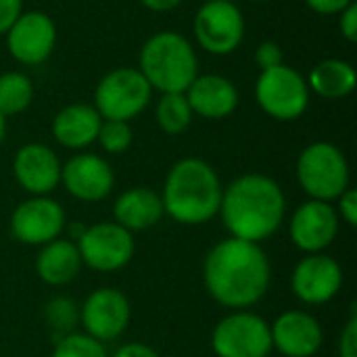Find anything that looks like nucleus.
Listing matches in <instances>:
<instances>
[{
  "label": "nucleus",
  "instance_id": "1",
  "mask_svg": "<svg viewBox=\"0 0 357 357\" xmlns=\"http://www.w3.org/2000/svg\"><path fill=\"white\" fill-rule=\"evenodd\" d=\"M203 282L209 297L232 312L249 310L264 299L272 282V266L257 243L224 238L203 261Z\"/></svg>",
  "mask_w": 357,
  "mask_h": 357
},
{
  "label": "nucleus",
  "instance_id": "2",
  "mask_svg": "<svg viewBox=\"0 0 357 357\" xmlns=\"http://www.w3.org/2000/svg\"><path fill=\"white\" fill-rule=\"evenodd\" d=\"M220 215L232 238L259 245L282 226L287 199L274 178L251 172L224 188Z\"/></svg>",
  "mask_w": 357,
  "mask_h": 357
},
{
  "label": "nucleus",
  "instance_id": "3",
  "mask_svg": "<svg viewBox=\"0 0 357 357\" xmlns=\"http://www.w3.org/2000/svg\"><path fill=\"white\" fill-rule=\"evenodd\" d=\"M222 180L213 165L201 157L176 161L163 182V211L178 224L201 226L220 213Z\"/></svg>",
  "mask_w": 357,
  "mask_h": 357
},
{
  "label": "nucleus",
  "instance_id": "4",
  "mask_svg": "<svg viewBox=\"0 0 357 357\" xmlns=\"http://www.w3.org/2000/svg\"><path fill=\"white\" fill-rule=\"evenodd\" d=\"M138 71L144 75L153 92H186L199 75V56L184 33L163 29L142 44Z\"/></svg>",
  "mask_w": 357,
  "mask_h": 357
},
{
  "label": "nucleus",
  "instance_id": "5",
  "mask_svg": "<svg viewBox=\"0 0 357 357\" xmlns=\"http://www.w3.org/2000/svg\"><path fill=\"white\" fill-rule=\"evenodd\" d=\"M297 182L314 201H337L349 188L347 157L333 142H312L297 157Z\"/></svg>",
  "mask_w": 357,
  "mask_h": 357
},
{
  "label": "nucleus",
  "instance_id": "6",
  "mask_svg": "<svg viewBox=\"0 0 357 357\" xmlns=\"http://www.w3.org/2000/svg\"><path fill=\"white\" fill-rule=\"evenodd\" d=\"M153 88L138 67H117L105 73L94 90V109L102 119L132 121L151 102Z\"/></svg>",
  "mask_w": 357,
  "mask_h": 357
},
{
  "label": "nucleus",
  "instance_id": "7",
  "mask_svg": "<svg viewBox=\"0 0 357 357\" xmlns=\"http://www.w3.org/2000/svg\"><path fill=\"white\" fill-rule=\"evenodd\" d=\"M310 88L305 77L291 65H278L259 71L255 82V100L259 109L276 121H295L310 107Z\"/></svg>",
  "mask_w": 357,
  "mask_h": 357
},
{
  "label": "nucleus",
  "instance_id": "8",
  "mask_svg": "<svg viewBox=\"0 0 357 357\" xmlns=\"http://www.w3.org/2000/svg\"><path fill=\"white\" fill-rule=\"evenodd\" d=\"M192 31L207 54L228 56L245 40V15L234 0H205L195 15Z\"/></svg>",
  "mask_w": 357,
  "mask_h": 357
},
{
  "label": "nucleus",
  "instance_id": "9",
  "mask_svg": "<svg viewBox=\"0 0 357 357\" xmlns=\"http://www.w3.org/2000/svg\"><path fill=\"white\" fill-rule=\"evenodd\" d=\"M211 349L218 357H268L272 351L270 324L249 310L232 312L215 324Z\"/></svg>",
  "mask_w": 357,
  "mask_h": 357
},
{
  "label": "nucleus",
  "instance_id": "10",
  "mask_svg": "<svg viewBox=\"0 0 357 357\" xmlns=\"http://www.w3.org/2000/svg\"><path fill=\"white\" fill-rule=\"evenodd\" d=\"M82 264L96 272H117L126 268L136 251L130 230L115 222H98L86 226L84 234L75 241Z\"/></svg>",
  "mask_w": 357,
  "mask_h": 357
},
{
  "label": "nucleus",
  "instance_id": "11",
  "mask_svg": "<svg viewBox=\"0 0 357 357\" xmlns=\"http://www.w3.org/2000/svg\"><path fill=\"white\" fill-rule=\"evenodd\" d=\"M4 36L10 56L27 67L46 63L56 46V25L44 10H23Z\"/></svg>",
  "mask_w": 357,
  "mask_h": 357
},
{
  "label": "nucleus",
  "instance_id": "12",
  "mask_svg": "<svg viewBox=\"0 0 357 357\" xmlns=\"http://www.w3.org/2000/svg\"><path fill=\"white\" fill-rule=\"evenodd\" d=\"M132 318V307L128 297L113 287H100L92 291L79 312V322L84 333L100 343L119 339Z\"/></svg>",
  "mask_w": 357,
  "mask_h": 357
},
{
  "label": "nucleus",
  "instance_id": "13",
  "mask_svg": "<svg viewBox=\"0 0 357 357\" xmlns=\"http://www.w3.org/2000/svg\"><path fill=\"white\" fill-rule=\"evenodd\" d=\"M65 209L50 197H31L19 203L10 215V234L15 241L42 247L65 230Z\"/></svg>",
  "mask_w": 357,
  "mask_h": 357
},
{
  "label": "nucleus",
  "instance_id": "14",
  "mask_svg": "<svg viewBox=\"0 0 357 357\" xmlns=\"http://www.w3.org/2000/svg\"><path fill=\"white\" fill-rule=\"evenodd\" d=\"M343 287V268L324 253L305 255L291 274V289L305 305H324L333 301Z\"/></svg>",
  "mask_w": 357,
  "mask_h": 357
},
{
  "label": "nucleus",
  "instance_id": "15",
  "mask_svg": "<svg viewBox=\"0 0 357 357\" xmlns=\"http://www.w3.org/2000/svg\"><path fill=\"white\" fill-rule=\"evenodd\" d=\"M289 234L293 245L305 255L322 253L328 249L339 234V215L331 203L324 201H305L301 203L291 218Z\"/></svg>",
  "mask_w": 357,
  "mask_h": 357
},
{
  "label": "nucleus",
  "instance_id": "16",
  "mask_svg": "<svg viewBox=\"0 0 357 357\" xmlns=\"http://www.w3.org/2000/svg\"><path fill=\"white\" fill-rule=\"evenodd\" d=\"M61 184L65 190L84 203L107 199L115 186V174L107 159L94 153H77L61 167Z\"/></svg>",
  "mask_w": 357,
  "mask_h": 357
},
{
  "label": "nucleus",
  "instance_id": "17",
  "mask_svg": "<svg viewBox=\"0 0 357 357\" xmlns=\"http://www.w3.org/2000/svg\"><path fill=\"white\" fill-rule=\"evenodd\" d=\"M61 167L56 153L40 142L23 144L13 157V176L31 197H48L61 184Z\"/></svg>",
  "mask_w": 357,
  "mask_h": 357
},
{
  "label": "nucleus",
  "instance_id": "18",
  "mask_svg": "<svg viewBox=\"0 0 357 357\" xmlns=\"http://www.w3.org/2000/svg\"><path fill=\"white\" fill-rule=\"evenodd\" d=\"M270 333L272 349H278V354L284 357H314L324 343L320 322L301 310L280 314L274 324H270Z\"/></svg>",
  "mask_w": 357,
  "mask_h": 357
},
{
  "label": "nucleus",
  "instance_id": "19",
  "mask_svg": "<svg viewBox=\"0 0 357 357\" xmlns=\"http://www.w3.org/2000/svg\"><path fill=\"white\" fill-rule=\"evenodd\" d=\"M192 115L203 119H226L238 107V90L234 82L220 73H199L184 92Z\"/></svg>",
  "mask_w": 357,
  "mask_h": 357
},
{
  "label": "nucleus",
  "instance_id": "20",
  "mask_svg": "<svg viewBox=\"0 0 357 357\" xmlns=\"http://www.w3.org/2000/svg\"><path fill=\"white\" fill-rule=\"evenodd\" d=\"M102 117L88 102H73L63 107L52 119V136L54 140L71 151H82L96 142Z\"/></svg>",
  "mask_w": 357,
  "mask_h": 357
},
{
  "label": "nucleus",
  "instance_id": "21",
  "mask_svg": "<svg viewBox=\"0 0 357 357\" xmlns=\"http://www.w3.org/2000/svg\"><path fill=\"white\" fill-rule=\"evenodd\" d=\"M115 224L130 232H142L161 222L165 215L161 195L149 186H134L123 190L113 205Z\"/></svg>",
  "mask_w": 357,
  "mask_h": 357
},
{
  "label": "nucleus",
  "instance_id": "22",
  "mask_svg": "<svg viewBox=\"0 0 357 357\" xmlns=\"http://www.w3.org/2000/svg\"><path fill=\"white\" fill-rule=\"evenodd\" d=\"M82 257L73 241L54 238L42 245L36 257V274L48 287L69 284L82 270Z\"/></svg>",
  "mask_w": 357,
  "mask_h": 357
},
{
  "label": "nucleus",
  "instance_id": "23",
  "mask_svg": "<svg viewBox=\"0 0 357 357\" xmlns=\"http://www.w3.org/2000/svg\"><path fill=\"white\" fill-rule=\"evenodd\" d=\"M305 82L310 92L316 96L326 100H341L356 90V67L345 59H324L312 67Z\"/></svg>",
  "mask_w": 357,
  "mask_h": 357
},
{
  "label": "nucleus",
  "instance_id": "24",
  "mask_svg": "<svg viewBox=\"0 0 357 357\" xmlns=\"http://www.w3.org/2000/svg\"><path fill=\"white\" fill-rule=\"evenodd\" d=\"M192 117L195 115H192V109H190L184 92H169V94L159 96L157 109H155V119H157V126L167 136L184 134L190 128Z\"/></svg>",
  "mask_w": 357,
  "mask_h": 357
},
{
  "label": "nucleus",
  "instance_id": "25",
  "mask_svg": "<svg viewBox=\"0 0 357 357\" xmlns=\"http://www.w3.org/2000/svg\"><path fill=\"white\" fill-rule=\"evenodd\" d=\"M33 100V84L23 71L0 73V115L10 117L23 113Z\"/></svg>",
  "mask_w": 357,
  "mask_h": 357
},
{
  "label": "nucleus",
  "instance_id": "26",
  "mask_svg": "<svg viewBox=\"0 0 357 357\" xmlns=\"http://www.w3.org/2000/svg\"><path fill=\"white\" fill-rule=\"evenodd\" d=\"M134 134L130 128V121H117V119H102L96 142L100 149L109 155H121L132 146Z\"/></svg>",
  "mask_w": 357,
  "mask_h": 357
},
{
  "label": "nucleus",
  "instance_id": "27",
  "mask_svg": "<svg viewBox=\"0 0 357 357\" xmlns=\"http://www.w3.org/2000/svg\"><path fill=\"white\" fill-rule=\"evenodd\" d=\"M52 357H109L105 343L88 337L86 333H71L65 335L56 345Z\"/></svg>",
  "mask_w": 357,
  "mask_h": 357
},
{
  "label": "nucleus",
  "instance_id": "28",
  "mask_svg": "<svg viewBox=\"0 0 357 357\" xmlns=\"http://www.w3.org/2000/svg\"><path fill=\"white\" fill-rule=\"evenodd\" d=\"M282 63H284V52H282V48H280L278 42L266 40V42H261L257 46V50H255V65L261 71L272 69V67H278Z\"/></svg>",
  "mask_w": 357,
  "mask_h": 357
},
{
  "label": "nucleus",
  "instance_id": "29",
  "mask_svg": "<svg viewBox=\"0 0 357 357\" xmlns=\"http://www.w3.org/2000/svg\"><path fill=\"white\" fill-rule=\"evenodd\" d=\"M339 357H357V316L356 305L351 310V316L341 331L339 337Z\"/></svg>",
  "mask_w": 357,
  "mask_h": 357
},
{
  "label": "nucleus",
  "instance_id": "30",
  "mask_svg": "<svg viewBox=\"0 0 357 357\" xmlns=\"http://www.w3.org/2000/svg\"><path fill=\"white\" fill-rule=\"evenodd\" d=\"M339 207H335L337 209V215H339V220H343L347 226H351V228H356L357 226V190L356 188H347L339 199Z\"/></svg>",
  "mask_w": 357,
  "mask_h": 357
},
{
  "label": "nucleus",
  "instance_id": "31",
  "mask_svg": "<svg viewBox=\"0 0 357 357\" xmlns=\"http://www.w3.org/2000/svg\"><path fill=\"white\" fill-rule=\"evenodd\" d=\"M73 307L75 305L71 301H67V299H54V301H50L48 303V310H46L50 324H54V326L56 324L59 326H69L71 320L75 318V310Z\"/></svg>",
  "mask_w": 357,
  "mask_h": 357
},
{
  "label": "nucleus",
  "instance_id": "32",
  "mask_svg": "<svg viewBox=\"0 0 357 357\" xmlns=\"http://www.w3.org/2000/svg\"><path fill=\"white\" fill-rule=\"evenodd\" d=\"M339 31L347 42H357V2L354 0L347 8L339 13Z\"/></svg>",
  "mask_w": 357,
  "mask_h": 357
},
{
  "label": "nucleus",
  "instance_id": "33",
  "mask_svg": "<svg viewBox=\"0 0 357 357\" xmlns=\"http://www.w3.org/2000/svg\"><path fill=\"white\" fill-rule=\"evenodd\" d=\"M23 13V0H0V36H4L10 25Z\"/></svg>",
  "mask_w": 357,
  "mask_h": 357
},
{
  "label": "nucleus",
  "instance_id": "34",
  "mask_svg": "<svg viewBox=\"0 0 357 357\" xmlns=\"http://www.w3.org/2000/svg\"><path fill=\"white\" fill-rule=\"evenodd\" d=\"M303 2L307 4V8H312L318 15H339L354 0H303Z\"/></svg>",
  "mask_w": 357,
  "mask_h": 357
},
{
  "label": "nucleus",
  "instance_id": "35",
  "mask_svg": "<svg viewBox=\"0 0 357 357\" xmlns=\"http://www.w3.org/2000/svg\"><path fill=\"white\" fill-rule=\"evenodd\" d=\"M111 357H159V354L144 343H126Z\"/></svg>",
  "mask_w": 357,
  "mask_h": 357
},
{
  "label": "nucleus",
  "instance_id": "36",
  "mask_svg": "<svg viewBox=\"0 0 357 357\" xmlns=\"http://www.w3.org/2000/svg\"><path fill=\"white\" fill-rule=\"evenodd\" d=\"M184 0H140V4L153 13H167V10H174L182 4Z\"/></svg>",
  "mask_w": 357,
  "mask_h": 357
},
{
  "label": "nucleus",
  "instance_id": "37",
  "mask_svg": "<svg viewBox=\"0 0 357 357\" xmlns=\"http://www.w3.org/2000/svg\"><path fill=\"white\" fill-rule=\"evenodd\" d=\"M84 230H86V224H82V222H73V226L69 228V232H71V238H73V243L84 234Z\"/></svg>",
  "mask_w": 357,
  "mask_h": 357
},
{
  "label": "nucleus",
  "instance_id": "38",
  "mask_svg": "<svg viewBox=\"0 0 357 357\" xmlns=\"http://www.w3.org/2000/svg\"><path fill=\"white\" fill-rule=\"evenodd\" d=\"M4 136H6V117L0 115V144H2V140H4Z\"/></svg>",
  "mask_w": 357,
  "mask_h": 357
},
{
  "label": "nucleus",
  "instance_id": "39",
  "mask_svg": "<svg viewBox=\"0 0 357 357\" xmlns=\"http://www.w3.org/2000/svg\"><path fill=\"white\" fill-rule=\"evenodd\" d=\"M249 2H255V4H266V2H272V0H249Z\"/></svg>",
  "mask_w": 357,
  "mask_h": 357
}]
</instances>
